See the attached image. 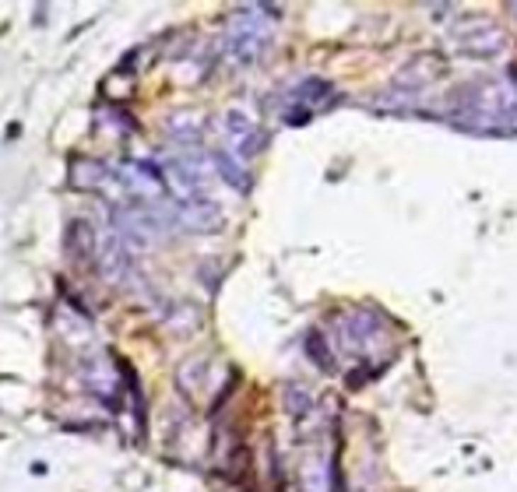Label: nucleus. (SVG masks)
Instances as JSON below:
<instances>
[{"label":"nucleus","mask_w":517,"mask_h":492,"mask_svg":"<svg viewBox=\"0 0 517 492\" xmlns=\"http://www.w3.org/2000/svg\"><path fill=\"white\" fill-rule=\"evenodd\" d=\"M271 46V25L268 18H257V7L250 11H239L229 18L225 25V60L236 64V67H250L257 64Z\"/></svg>","instance_id":"f257e3e1"},{"label":"nucleus","mask_w":517,"mask_h":492,"mask_svg":"<svg viewBox=\"0 0 517 492\" xmlns=\"http://www.w3.org/2000/svg\"><path fill=\"white\" fill-rule=\"evenodd\" d=\"M116 183L130 194V200H144V204H155V200H166V180H162V169L155 159H127L113 169Z\"/></svg>","instance_id":"f03ea898"},{"label":"nucleus","mask_w":517,"mask_h":492,"mask_svg":"<svg viewBox=\"0 0 517 492\" xmlns=\"http://www.w3.org/2000/svg\"><path fill=\"white\" fill-rule=\"evenodd\" d=\"M225 141H229V155L239 159V162H250L261 148H264V130L243 113V109H229L225 113Z\"/></svg>","instance_id":"7ed1b4c3"},{"label":"nucleus","mask_w":517,"mask_h":492,"mask_svg":"<svg viewBox=\"0 0 517 492\" xmlns=\"http://www.w3.org/2000/svg\"><path fill=\"white\" fill-rule=\"evenodd\" d=\"M96 250H99V271H103V278L109 282V285H120V289H123V285L134 278V257H130V246L113 232V236H106Z\"/></svg>","instance_id":"20e7f679"},{"label":"nucleus","mask_w":517,"mask_h":492,"mask_svg":"<svg viewBox=\"0 0 517 492\" xmlns=\"http://www.w3.org/2000/svg\"><path fill=\"white\" fill-rule=\"evenodd\" d=\"M176 229H187V232H215V229H222V207L215 200H208V197L176 204Z\"/></svg>","instance_id":"39448f33"},{"label":"nucleus","mask_w":517,"mask_h":492,"mask_svg":"<svg viewBox=\"0 0 517 492\" xmlns=\"http://www.w3.org/2000/svg\"><path fill=\"white\" fill-rule=\"evenodd\" d=\"M64 253L71 264L85 268L92 257H96V229L85 222V218H74L64 232Z\"/></svg>","instance_id":"423d86ee"},{"label":"nucleus","mask_w":517,"mask_h":492,"mask_svg":"<svg viewBox=\"0 0 517 492\" xmlns=\"http://www.w3.org/2000/svg\"><path fill=\"white\" fill-rule=\"evenodd\" d=\"M109 176L113 169L99 159H71V169H67V183L74 190H103Z\"/></svg>","instance_id":"0eeeda50"},{"label":"nucleus","mask_w":517,"mask_h":492,"mask_svg":"<svg viewBox=\"0 0 517 492\" xmlns=\"http://www.w3.org/2000/svg\"><path fill=\"white\" fill-rule=\"evenodd\" d=\"M208 162L215 166V173H218V176H222V180L236 190V194H250V173L243 169V162H239V159H232V155L222 148V151H215Z\"/></svg>","instance_id":"6e6552de"},{"label":"nucleus","mask_w":517,"mask_h":492,"mask_svg":"<svg viewBox=\"0 0 517 492\" xmlns=\"http://www.w3.org/2000/svg\"><path fill=\"white\" fill-rule=\"evenodd\" d=\"M331 81H324V78H307L300 88H296V105H320V102H327L331 98Z\"/></svg>","instance_id":"1a4fd4ad"},{"label":"nucleus","mask_w":517,"mask_h":492,"mask_svg":"<svg viewBox=\"0 0 517 492\" xmlns=\"http://www.w3.org/2000/svg\"><path fill=\"white\" fill-rule=\"evenodd\" d=\"M285 408L300 418V415H307V411H313V397L303 387H296V384H289L285 387Z\"/></svg>","instance_id":"9d476101"},{"label":"nucleus","mask_w":517,"mask_h":492,"mask_svg":"<svg viewBox=\"0 0 517 492\" xmlns=\"http://www.w3.org/2000/svg\"><path fill=\"white\" fill-rule=\"evenodd\" d=\"M307 348H310V359L320 366V370H331V355L320 348V331H310V334H307Z\"/></svg>","instance_id":"9b49d317"}]
</instances>
